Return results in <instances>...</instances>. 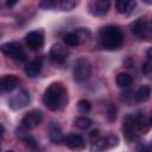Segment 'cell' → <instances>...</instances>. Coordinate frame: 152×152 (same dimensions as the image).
<instances>
[{"instance_id": "1", "label": "cell", "mask_w": 152, "mask_h": 152, "mask_svg": "<svg viewBox=\"0 0 152 152\" xmlns=\"http://www.w3.org/2000/svg\"><path fill=\"white\" fill-rule=\"evenodd\" d=\"M150 128V121L141 113L135 115H128L125 119L122 129L128 141H134L140 134H145Z\"/></svg>"}, {"instance_id": "2", "label": "cell", "mask_w": 152, "mask_h": 152, "mask_svg": "<svg viewBox=\"0 0 152 152\" xmlns=\"http://www.w3.org/2000/svg\"><path fill=\"white\" fill-rule=\"evenodd\" d=\"M66 101V90L61 83H51L46 88L43 96V102L50 110H57L62 108Z\"/></svg>"}, {"instance_id": "3", "label": "cell", "mask_w": 152, "mask_h": 152, "mask_svg": "<svg viewBox=\"0 0 152 152\" xmlns=\"http://www.w3.org/2000/svg\"><path fill=\"white\" fill-rule=\"evenodd\" d=\"M100 44L106 50H116L121 48L124 43V34L121 30L116 26L108 25L100 30L99 34Z\"/></svg>"}, {"instance_id": "4", "label": "cell", "mask_w": 152, "mask_h": 152, "mask_svg": "<svg viewBox=\"0 0 152 152\" xmlns=\"http://www.w3.org/2000/svg\"><path fill=\"white\" fill-rule=\"evenodd\" d=\"M90 74H91V64H90V62L84 57L78 58L75 62L74 69H72L74 80L76 82H84L86 80L89 78Z\"/></svg>"}, {"instance_id": "5", "label": "cell", "mask_w": 152, "mask_h": 152, "mask_svg": "<svg viewBox=\"0 0 152 152\" xmlns=\"http://www.w3.org/2000/svg\"><path fill=\"white\" fill-rule=\"evenodd\" d=\"M119 144V138L116 135H107V137H99L94 141H91L90 145V151L91 152H102L104 150L115 147Z\"/></svg>"}, {"instance_id": "6", "label": "cell", "mask_w": 152, "mask_h": 152, "mask_svg": "<svg viewBox=\"0 0 152 152\" xmlns=\"http://www.w3.org/2000/svg\"><path fill=\"white\" fill-rule=\"evenodd\" d=\"M132 31L133 33L140 38V39H145L148 40L152 37V27H151V23L148 20H146L145 18H139L137 19L133 25H132Z\"/></svg>"}, {"instance_id": "7", "label": "cell", "mask_w": 152, "mask_h": 152, "mask_svg": "<svg viewBox=\"0 0 152 152\" xmlns=\"http://www.w3.org/2000/svg\"><path fill=\"white\" fill-rule=\"evenodd\" d=\"M0 50H1L5 55L10 56L11 58H13V59H15V61H18V62H24V61L26 59V53H25V51H24L23 48H21L19 44H17V43H13V42H11V43H5V44L0 45Z\"/></svg>"}, {"instance_id": "8", "label": "cell", "mask_w": 152, "mask_h": 152, "mask_svg": "<svg viewBox=\"0 0 152 152\" xmlns=\"http://www.w3.org/2000/svg\"><path fill=\"white\" fill-rule=\"evenodd\" d=\"M43 120V113L38 109H33L28 113H26L21 120V126L26 129H32L36 126H38Z\"/></svg>"}, {"instance_id": "9", "label": "cell", "mask_w": 152, "mask_h": 152, "mask_svg": "<svg viewBox=\"0 0 152 152\" xmlns=\"http://www.w3.org/2000/svg\"><path fill=\"white\" fill-rule=\"evenodd\" d=\"M110 2L108 0H93L88 5L89 12L95 17H102L109 10Z\"/></svg>"}, {"instance_id": "10", "label": "cell", "mask_w": 152, "mask_h": 152, "mask_svg": "<svg viewBox=\"0 0 152 152\" xmlns=\"http://www.w3.org/2000/svg\"><path fill=\"white\" fill-rule=\"evenodd\" d=\"M26 44L31 50H39L44 44V36L42 31H31L25 36Z\"/></svg>"}, {"instance_id": "11", "label": "cell", "mask_w": 152, "mask_h": 152, "mask_svg": "<svg viewBox=\"0 0 152 152\" xmlns=\"http://www.w3.org/2000/svg\"><path fill=\"white\" fill-rule=\"evenodd\" d=\"M28 102H30V94H28V91H26V90H20L17 95H14V96L8 101V106H10L12 109L17 110V109L24 108L26 104H28Z\"/></svg>"}, {"instance_id": "12", "label": "cell", "mask_w": 152, "mask_h": 152, "mask_svg": "<svg viewBox=\"0 0 152 152\" xmlns=\"http://www.w3.org/2000/svg\"><path fill=\"white\" fill-rule=\"evenodd\" d=\"M63 142L65 146H68L71 150H82L86 146V140L80 134H68L63 138Z\"/></svg>"}, {"instance_id": "13", "label": "cell", "mask_w": 152, "mask_h": 152, "mask_svg": "<svg viewBox=\"0 0 152 152\" xmlns=\"http://www.w3.org/2000/svg\"><path fill=\"white\" fill-rule=\"evenodd\" d=\"M66 56H68V51H66V49L62 44L57 43V44H53L51 46L50 57H51L52 61H55L57 63H62V62L65 61Z\"/></svg>"}, {"instance_id": "14", "label": "cell", "mask_w": 152, "mask_h": 152, "mask_svg": "<svg viewBox=\"0 0 152 152\" xmlns=\"http://www.w3.org/2000/svg\"><path fill=\"white\" fill-rule=\"evenodd\" d=\"M19 84V78L15 75H6L0 78V91H12Z\"/></svg>"}, {"instance_id": "15", "label": "cell", "mask_w": 152, "mask_h": 152, "mask_svg": "<svg viewBox=\"0 0 152 152\" xmlns=\"http://www.w3.org/2000/svg\"><path fill=\"white\" fill-rule=\"evenodd\" d=\"M49 137H50V140H51L53 144H59V142H62V141H63V138H64L61 127H59L57 124H55V122H52V124L49 126Z\"/></svg>"}, {"instance_id": "16", "label": "cell", "mask_w": 152, "mask_h": 152, "mask_svg": "<svg viewBox=\"0 0 152 152\" xmlns=\"http://www.w3.org/2000/svg\"><path fill=\"white\" fill-rule=\"evenodd\" d=\"M137 2L135 1H132V0H118L115 2V7L118 10L119 13L121 14H128L131 13L134 7H135Z\"/></svg>"}, {"instance_id": "17", "label": "cell", "mask_w": 152, "mask_h": 152, "mask_svg": "<svg viewBox=\"0 0 152 152\" xmlns=\"http://www.w3.org/2000/svg\"><path fill=\"white\" fill-rule=\"evenodd\" d=\"M40 70H42V62H40V61H37V59L30 62V63L25 66V74H26L28 77H31V78L36 77V76L40 72Z\"/></svg>"}, {"instance_id": "18", "label": "cell", "mask_w": 152, "mask_h": 152, "mask_svg": "<svg viewBox=\"0 0 152 152\" xmlns=\"http://www.w3.org/2000/svg\"><path fill=\"white\" fill-rule=\"evenodd\" d=\"M132 82H133V78L127 72H120L116 76V84L120 88H128L132 84Z\"/></svg>"}, {"instance_id": "19", "label": "cell", "mask_w": 152, "mask_h": 152, "mask_svg": "<svg viewBox=\"0 0 152 152\" xmlns=\"http://www.w3.org/2000/svg\"><path fill=\"white\" fill-rule=\"evenodd\" d=\"M150 94H151L150 87L142 86V87H140V88L137 90V93H135V95H134V99H135L137 102H145V101L148 100Z\"/></svg>"}, {"instance_id": "20", "label": "cell", "mask_w": 152, "mask_h": 152, "mask_svg": "<svg viewBox=\"0 0 152 152\" xmlns=\"http://www.w3.org/2000/svg\"><path fill=\"white\" fill-rule=\"evenodd\" d=\"M63 39H64V43L66 45H70V46H77L81 43V39L76 32H69V33L64 34Z\"/></svg>"}, {"instance_id": "21", "label": "cell", "mask_w": 152, "mask_h": 152, "mask_svg": "<svg viewBox=\"0 0 152 152\" xmlns=\"http://www.w3.org/2000/svg\"><path fill=\"white\" fill-rule=\"evenodd\" d=\"M76 5H77V2L74 1V0H61V1H56V7L63 10V11H70Z\"/></svg>"}, {"instance_id": "22", "label": "cell", "mask_w": 152, "mask_h": 152, "mask_svg": "<svg viewBox=\"0 0 152 152\" xmlns=\"http://www.w3.org/2000/svg\"><path fill=\"white\" fill-rule=\"evenodd\" d=\"M75 126L77 128H81V129H86L88 127L91 126V120L87 116H80L75 120Z\"/></svg>"}, {"instance_id": "23", "label": "cell", "mask_w": 152, "mask_h": 152, "mask_svg": "<svg viewBox=\"0 0 152 152\" xmlns=\"http://www.w3.org/2000/svg\"><path fill=\"white\" fill-rule=\"evenodd\" d=\"M77 108L81 113H88L91 109V103L88 100H80L77 103Z\"/></svg>"}, {"instance_id": "24", "label": "cell", "mask_w": 152, "mask_h": 152, "mask_svg": "<svg viewBox=\"0 0 152 152\" xmlns=\"http://www.w3.org/2000/svg\"><path fill=\"white\" fill-rule=\"evenodd\" d=\"M116 107H115V104L114 103H110L109 106H108V108H107V116H108V120L109 121H115L116 120Z\"/></svg>"}, {"instance_id": "25", "label": "cell", "mask_w": 152, "mask_h": 152, "mask_svg": "<svg viewBox=\"0 0 152 152\" xmlns=\"http://www.w3.org/2000/svg\"><path fill=\"white\" fill-rule=\"evenodd\" d=\"M39 7L43 8V10H51V8L56 7V1H53V0H43L39 4Z\"/></svg>"}, {"instance_id": "26", "label": "cell", "mask_w": 152, "mask_h": 152, "mask_svg": "<svg viewBox=\"0 0 152 152\" xmlns=\"http://www.w3.org/2000/svg\"><path fill=\"white\" fill-rule=\"evenodd\" d=\"M151 68H152V63H151V61H150V58H148L145 63H142L141 70H142V72H144V74H148V72L151 71Z\"/></svg>"}, {"instance_id": "27", "label": "cell", "mask_w": 152, "mask_h": 152, "mask_svg": "<svg viewBox=\"0 0 152 152\" xmlns=\"http://www.w3.org/2000/svg\"><path fill=\"white\" fill-rule=\"evenodd\" d=\"M23 140H24L25 142H27V145H30L31 147H36V146H37V144H36V140H34L32 137H30V135H28V137L26 135V137H25Z\"/></svg>"}, {"instance_id": "28", "label": "cell", "mask_w": 152, "mask_h": 152, "mask_svg": "<svg viewBox=\"0 0 152 152\" xmlns=\"http://www.w3.org/2000/svg\"><path fill=\"white\" fill-rule=\"evenodd\" d=\"M138 152H150V146L147 144H140L138 147Z\"/></svg>"}, {"instance_id": "29", "label": "cell", "mask_w": 152, "mask_h": 152, "mask_svg": "<svg viewBox=\"0 0 152 152\" xmlns=\"http://www.w3.org/2000/svg\"><path fill=\"white\" fill-rule=\"evenodd\" d=\"M99 135H100V132H99L97 129H94V131H91V132H90V134H89V137H90L91 141H94L95 139H97V138H99Z\"/></svg>"}, {"instance_id": "30", "label": "cell", "mask_w": 152, "mask_h": 152, "mask_svg": "<svg viewBox=\"0 0 152 152\" xmlns=\"http://www.w3.org/2000/svg\"><path fill=\"white\" fill-rule=\"evenodd\" d=\"M15 4H17V1H7V2H6V5H7L8 7H11V6H14Z\"/></svg>"}, {"instance_id": "31", "label": "cell", "mask_w": 152, "mask_h": 152, "mask_svg": "<svg viewBox=\"0 0 152 152\" xmlns=\"http://www.w3.org/2000/svg\"><path fill=\"white\" fill-rule=\"evenodd\" d=\"M4 131H5V128H4V126L0 124V138L2 137V134H4Z\"/></svg>"}, {"instance_id": "32", "label": "cell", "mask_w": 152, "mask_h": 152, "mask_svg": "<svg viewBox=\"0 0 152 152\" xmlns=\"http://www.w3.org/2000/svg\"><path fill=\"white\" fill-rule=\"evenodd\" d=\"M7 152H14V151H7Z\"/></svg>"}]
</instances>
